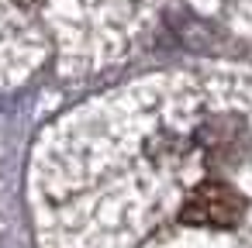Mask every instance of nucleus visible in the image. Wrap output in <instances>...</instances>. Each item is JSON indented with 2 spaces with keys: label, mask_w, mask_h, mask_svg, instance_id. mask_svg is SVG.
Instances as JSON below:
<instances>
[{
  "label": "nucleus",
  "mask_w": 252,
  "mask_h": 248,
  "mask_svg": "<svg viewBox=\"0 0 252 248\" xmlns=\"http://www.w3.org/2000/svg\"><path fill=\"white\" fill-rule=\"evenodd\" d=\"M162 217L197 234H231L252 217V196L238 186L235 176L200 172L176 196H162Z\"/></svg>",
  "instance_id": "obj_1"
},
{
  "label": "nucleus",
  "mask_w": 252,
  "mask_h": 248,
  "mask_svg": "<svg viewBox=\"0 0 252 248\" xmlns=\"http://www.w3.org/2000/svg\"><path fill=\"white\" fill-rule=\"evenodd\" d=\"M14 4H21V7H35V4H42V0H14Z\"/></svg>",
  "instance_id": "obj_2"
}]
</instances>
